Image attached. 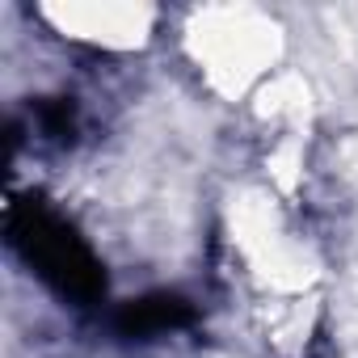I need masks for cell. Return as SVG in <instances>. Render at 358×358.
<instances>
[{
	"mask_svg": "<svg viewBox=\"0 0 358 358\" xmlns=\"http://www.w3.org/2000/svg\"><path fill=\"white\" fill-rule=\"evenodd\" d=\"M182 47L190 68L215 97L245 101L274 80L282 59V26L266 9L249 5L199 9L182 30Z\"/></svg>",
	"mask_w": 358,
	"mask_h": 358,
	"instance_id": "cell-1",
	"label": "cell"
},
{
	"mask_svg": "<svg viewBox=\"0 0 358 358\" xmlns=\"http://www.w3.org/2000/svg\"><path fill=\"white\" fill-rule=\"evenodd\" d=\"M232 257L245 282L262 295V303L291 316L299 303L308 308L316 287V253L303 232L291 228L282 203L266 190L245 194L232 207Z\"/></svg>",
	"mask_w": 358,
	"mask_h": 358,
	"instance_id": "cell-2",
	"label": "cell"
},
{
	"mask_svg": "<svg viewBox=\"0 0 358 358\" xmlns=\"http://www.w3.org/2000/svg\"><path fill=\"white\" fill-rule=\"evenodd\" d=\"M38 22L72 47L101 51V55H131L156 38L160 13L152 5L101 0V5H43Z\"/></svg>",
	"mask_w": 358,
	"mask_h": 358,
	"instance_id": "cell-3",
	"label": "cell"
}]
</instances>
